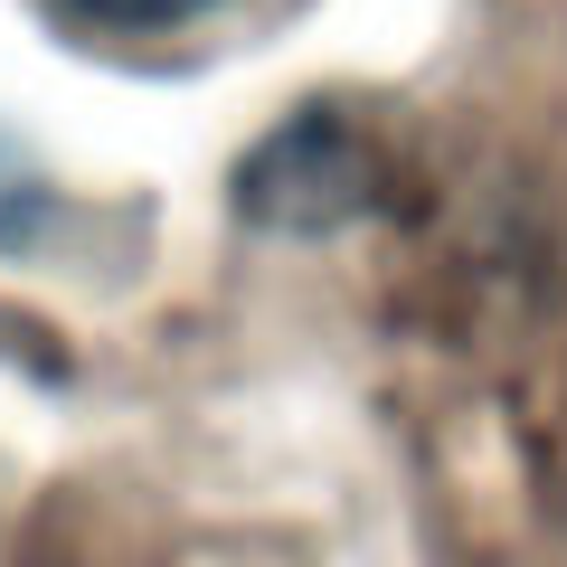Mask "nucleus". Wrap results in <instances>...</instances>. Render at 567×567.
<instances>
[{"label": "nucleus", "instance_id": "f257e3e1", "mask_svg": "<svg viewBox=\"0 0 567 567\" xmlns=\"http://www.w3.org/2000/svg\"><path fill=\"white\" fill-rule=\"evenodd\" d=\"M388 199L379 142L341 114V104H303L237 162V208L275 237H331V227L369 218Z\"/></svg>", "mask_w": 567, "mask_h": 567}, {"label": "nucleus", "instance_id": "f03ea898", "mask_svg": "<svg viewBox=\"0 0 567 567\" xmlns=\"http://www.w3.org/2000/svg\"><path fill=\"white\" fill-rule=\"evenodd\" d=\"M66 29H95V39H171V29H199L227 0H48Z\"/></svg>", "mask_w": 567, "mask_h": 567}]
</instances>
